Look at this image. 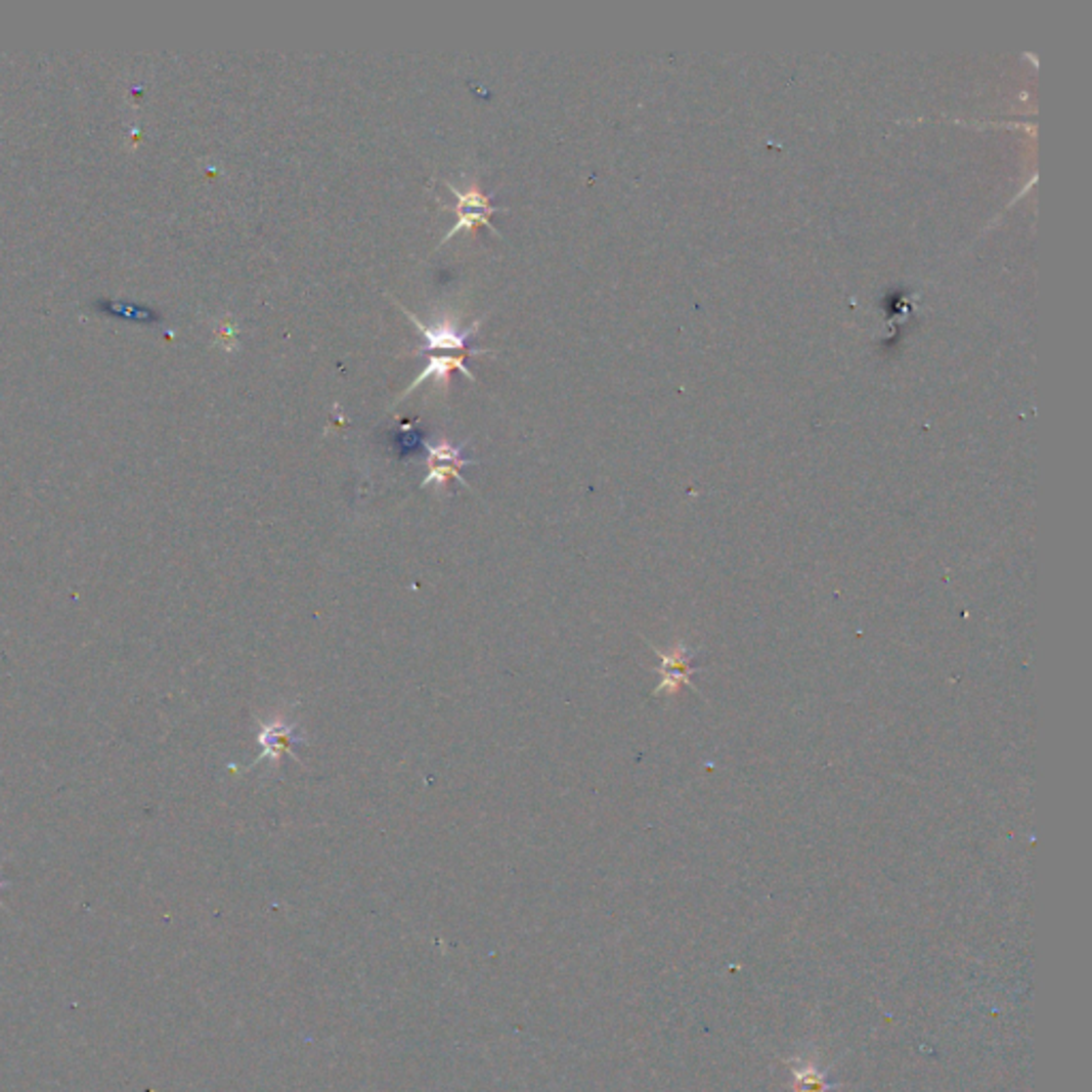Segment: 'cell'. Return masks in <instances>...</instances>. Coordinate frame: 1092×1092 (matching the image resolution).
Here are the masks:
<instances>
[{"label": "cell", "instance_id": "277c9868", "mask_svg": "<svg viewBox=\"0 0 1092 1092\" xmlns=\"http://www.w3.org/2000/svg\"><path fill=\"white\" fill-rule=\"evenodd\" d=\"M453 370H459L467 380L474 382V375L465 368V355H446V357H438V355H431L427 368L420 371V375H416L415 382L408 386L404 395H399L397 402H402L406 395L413 393L418 384H422L425 380H436V384H442L444 389L449 386V373Z\"/></svg>", "mask_w": 1092, "mask_h": 1092}, {"label": "cell", "instance_id": "3957f363", "mask_svg": "<svg viewBox=\"0 0 1092 1092\" xmlns=\"http://www.w3.org/2000/svg\"><path fill=\"white\" fill-rule=\"evenodd\" d=\"M425 449H427V453H429V459H427L429 474H427V478L420 483L422 489L429 487V485H436V487L442 489V487L449 485L451 480H459V483H463V485L467 487V483H465V480H463L461 474H459V467H463V465H472L474 461H469L467 457L463 455L465 444H461V446H453L451 442L442 440V442H436V444L427 442V444H425Z\"/></svg>", "mask_w": 1092, "mask_h": 1092}, {"label": "cell", "instance_id": "5b68a950", "mask_svg": "<svg viewBox=\"0 0 1092 1092\" xmlns=\"http://www.w3.org/2000/svg\"><path fill=\"white\" fill-rule=\"evenodd\" d=\"M449 191L457 197L455 211H474V209H480V211L498 209V211H500V209H502V207L491 205L493 197H496V195H487V193H483V191H480V188H478V184H469V186L465 188V191H459V188H457V186L449 184Z\"/></svg>", "mask_w": 1092, "mask_h": 1092}, {"label": "cell", "instance_id": "7a4b0ae2", "mask_svg": "<svg viewBox=\"0 0 1092 1092\" xmlns=\"http://www.w3.org/2000/svg\"><path fill=\"white\" fill-rule=\"evenodd\" d=\"M258 745H261V754L254 760V764H250V768H254L256 764H261V762H267L269 766H280V760L282 756H292V760H297V756L292 754V749H295L299 743H305V738L299 730L297 723H288L284 720H276V721H269L263 723L261 730H258Z\"/></svg>", "mask_w": 1092, "mask_h": 1092}, {"label": "cell", "instance_id": "8992f818", "mask_svg": "<svg viewBox=\"0 0 1092 1092\" xmlns=\"http://www.w3.org/2000/svg\"><path fill=\"white\" fill-rule=\"evenodd\" d=\"M496 211H498V209H491V211H457V214H459V220H457L455 225H453V229H451L449 233H446V238L442 240V243H446L449 240H453V235H457V233L463 231V229H469V231L474 233L478 227H487V229H491L496 235H500L496 229H493L491 220H489V216H491V214H496Z\"/></svg>", "mask_w": 1092, "mask_h": 1092}, {"label": "cell", "instance_id": "52a82bcc", "mask_svg": "<svg viewBox=\"0 0 1092 1092\" xmlns=\"http://www.w3.org/2000/svg\"><path fill=\"white\" fill-rule=\"evenodd\" d=\"M796 1079H798L796 1092H824L826 1090L824 1079H821V1075L815 1070L796 1071Z\"/></svg>", "mask_w": 1092, "mask_h": 1092}, {"label": "cell", "instance_id": "6da1fadb", "mask_svg": "<svg viewBox=\"0 0 1092 1092\" xmlns=\"http://www.w3.org/2000/svg\"><path fill=\"white\" fill-rule=\"evenodd\" d=\"M402 312L408 316L410 321L415 323L416 331L425 337V346L418 348L416 352L422 355V352H429V350H463V355L472 357V355H483V352H489L485 348H472L469 342H472V337L478 331V321L469 325L467 328H459L453 321H440V323H433V325H425L420 323L413 312H408L404 305H399Z\"/></svg>", "mask_w": 1092, "mask_h": 1092}]
</instances>
